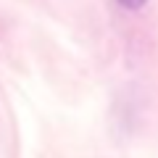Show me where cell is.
Wrapping results in <instances>:
<instances>
[{"instance_id": "1", "label": "cell", "mask_w": 158, "mask_h": 158, "mask_svg": "<svg viewBox=\"0 0 158 158\" xmlns=\"http://www.w3.org/2000/svg\"><path fill=\"white\" fill-rule=\"evenodd\" d=\"M116 3L124 8V11H140V8L148 6V0H116Z\"/></svg>"}]
</instances>
